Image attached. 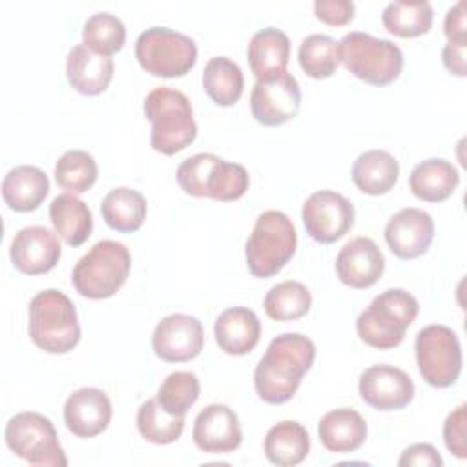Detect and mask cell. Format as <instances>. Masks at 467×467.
I'll list each match as a JSON object with an SVG mask.
<instances>
[{"label":"cell","mask_w":467,"mask_h":467,"mask_svg":"<svg viewBox=\"0 0 467 467\" xmlns=\"http://www.w3.org/2000/svg\"><path fill=\"white\" fill-rule=\"evenodd\" d=\"M202 88L217 106H234L243 95V71L228 57H213L204 66Z\"/></svg>","instance_id":"cell-31"},{"label":"cell","mask_w":467,"mask_h":467,"mask_svg":"<svg viewBox=\"0 0 467 467\" xmlns=\"http://www.w3.org/2000/svg\"><path fill=\"white\" fill-rule=\"evenodd\" d=\"M126 42V27L122 20L111 13L91 15L82 29V44L97 55L111 57L120 51Z\"/></svg>","instance_id":"cell-35"},{"label":"cell","mask_w":467,"mask_h":467,"mask_svg":"<svg viewBox=\"0 0 467 467\" xmlns=\"http://www.w3.org/2000/svg\"><path fill=\"white\" fill-rule=\"evenodd\" d=\"M9 451L36 467H66L67 458L51 420L40 412L26 410L9 418L4 432Z\"/></svg>","instance_id":"cell-10"},{"label":"cell","mask_w":467,"mask_h":467,"mask_svg":"<svg viewBox=\"0 0 467 467\" xmlns=\"http://www.w3.org/2000/svg\"><path fill=\"white\" fill-rule=\"evenodd\" d=\"M398 465H427V467H441L443 460L440 456V452L434 449V445L431 443H414L410 447H407L400 460Z\"/></svg>","instance_id":"cell-42"},{"label":"cell","mask_w":467,"mask_h":467,"mask_svg":"<svg viewBox=\"0 0 467 467\" xmlns=\"http://www.w3.org/2000/svg\"><path fill=\"white\" fill-rule=\"evenodd\" d=\"M432 18L434 11L429 2H390L381 15L385 29L400 38L425 35L432 26Z\"/></svg>","instance_id":"cell-32"},{"label":"cell","mask_w":467,"mask_h":467,"mask_svg":"<svg viewBox=\"0 0 467 467\" xmlns=\"http://www.w3.org/2000/svg\"><path fill=\"white\" fill-rule=\"evenodd\" d=\"M317 434L327 451L354 452L365 443L367 423L354 409H334L319 420Z\"/></svg>","instance_id":"cell-23"},{"label":"cell","mask_w":467,"mask_h":467,"mask_svg":"<svg viewBox=\"0 0 467 467\" xmlns=\"http://www.w3.org/2000/svg\"><path fill=\"white\" fill-rule=\"evenodd\" d=\"M192 438L208 454H226L241 445L243 431L234 409L223 403L206 405L193 421Z\"/></svg>","instance_id":"cell-17"},{"label":"cell","mask_w":467,"mask_h":467,"mask_svg":"<svg viewBox=\"0 0 467 467\" xmlns=\"http://www.w3.org/2000/svg\"><path fill=\"white\" fill-rule=\"evenodd\" d=\"M301 69L312 78H328L339 66V44L327 35H308L297 51Z\"/></svg>","instance_id":"cell-36"},{"label":"cell","mask_w":467,"mask_h":467,"mask_svg":"<svg viewBox=\"0 0 467 467\" xmlns=\"http://www.w3.org/2000/svg\"><path fill=\"white\" fill-rule=\"evenodd\" d=\"M144 115L151 122V148L162 155H175L197 137L188 97L173 88L159 86L144 99Z\"/></svg>","instance_id":"cell-2"},{"label":"cell","mask_w":467,"mask_h":467,"mask_svg":"<svg viewBox=\"0 0 467 467\" xmlns=\"http://www.w3.org/2000/svg\"><path fill=\"white\" fill-rule=\"evenodd\" d=\"M314 359L316 347L310 337L299 332H286L274 337L254 372L257 396L270 405L288 401L297 392Z\"/></svg>","instance_id":"cell-1"},{"label":"cell","mask_w":467,"mask_h":467,"mask_svg":"<svg viewBox=\"0 0 467 467\" xmlns=\"http://www.w3.org/2000/svg\"><path fill=\"white\" fill-rule=\"evenodd\" d=\"M113 416L108 394L95 387H82L69 394L64 403V423L78 438L99 436Z\"/></svg>","instance_id":"cell-20"},{"label":"cell","mask_w":467,"mask_h":467,"mask_svg":"<svg viewBox=\"0 0 467 467\" xmlns=\"http://www.w3.org/2000/svg\"><path fill=\"white\" fill-rule=\"evenodd\" d=\"M215 341L224 354L244 356L255 348L261 337V323L254 310L232 306L215 319Z\"/></svg>","instance_id":"cell-21"},{"label":"cell","mask_w":467,"mask_h":467,"mask_svg":"<svg viewBox=\"0 0 467 467\" xmlns=\"http://www.w3.org/2000/svg\"><path fill=\"white\" fill-rule=\"evenodd\" d=\"M135 58L140 67L162 78L186 75L197 62L193 38L170 27H150L135 42Z\"/></svg>","instance_id":"cell-9"},{"label":"cell","mask_w":467,"mask_h":467,"mask_svg":"<svg viewBox=\"0 0 467 467\" xmlns=\"http://www.w3.org/2000/svg\"><path fill=\"white\" fill-rule=\"evenodd\" d=\"M175 177L184 193L223 202L241 199L250 186V177L243 164L228 162L213 153L188 157L179 164Z\"/></svg>","instance_id":"cell-5"},{"label":"cell","mask_w":467,"mask_h":467,"mask_svg":"<svg viewBox=\"0 0 467 467\" xmlns=\"http://www.w3.org/2000/svg\"><path fill=\"white\" fill-rule=\"evenodd\" d=\"M434 239V221L420 208H403L385 226V241L400 259L423 255Z\"/></svg>","instance_id":"cell-18"},{"label":"cell","mask_w":467,"mask_h":467,"mask_svg":"<svg viewBox=\"0 0 467 467\" xmlns=\"http://www.w3.org/2000/svg\"><path fill=\"white\" fill-rule=\"evenodd\" d=\"M317 20L328 26H345L354 18V2L350 0H317L314 4Z\"/></svg>","instance_id":"cell-40"},{"label":"cell","mask_w":467,"mask_h":467,"mask_svg":"<svg viewBox=\"0 0 467 467\" xmlns=\"http://www.w3.org/2000/svg\"><path fill=\"white\" fill-rule=\"evenodd\" d=\"M310 290L303 283L292 279L274 285L263 301L266 316L274 321H296L310 310Z\"/></svg>","instance_id":"cell-33"},{"label":"cell","mask_w":467,"mask_h":467,"mask_svg":"<svg viewBox=\"0 0 467 467\" xmlns=\"http://www.w3.org/2000/svg\"><path fill=\"white\" fill-rule=\"evenodd\" d=\"M465 51H467V44H445L443 51H441V60L443 66L458 75V77H465L467 75V66H465Z\"/></svg>","instance_id":"cell-43"},{"label":"cell","mask_w":467,"mask_h":467,"mask_svg":"<svg viewBox=\"0 0 467 467\" xmlns=\"http://www.w3.org/2000/svg\"><path fill=\"white\" fill-rule=\"evenodd\" d=\"M467 405L462 403L456 407L443 423V441L451 454H454L460 460L467 458Z\"/></svg>","instance_id":"cell-39"},{"label":"cell","mask_w":467,"mask_h":467,"mask_svg":"<svg viewBox=\"0 0 467 467\" xmlns=\"http://www.w3.org/2000/svg\"><path fill=\"white\" fill-rule=\"evenodd\" d=\"M306 234L321 244H332L347 235L354 224V204L337 192H314L301 212Z\"/></svg>","instance_id":"cell-12"},{"label":"cell","mask_w":467,"mask_h":467,"mask_svg":"<svg viewBox=\"0 0 467 467\" xmlns=\"http://www.w3.org/2000/svg\"><path fill=\"white\" fill-rule=\"evenodd\" d=\"M49 219L58 237L69 246H80L93 230V217L88 204L75 193H60L49 204Z\"/></svg>","instance_id":"cell-26"},{"label":"cell","mask_w":467,"mask_h":467,"mask_svg":"<svg viewBox=\"0 0 467 467\" xmlns=\"http://www.w3.org/2000/svg\"><path fill=\"white\" fill-rule=\"evenodd\" d=\"M361 400L378 410H398L407 407L414 398L410 376L392 365H372L359 376Z\"/></svg>","instance_id":"cell-15"},{"label":"cell","mask_w":467,"mask_h":467,"mask_svg":"<svg viewBox=\"0 0 467 467\" xmlns=\"http://www.w3.org/2000/svg\"><path fill=\"white\" fill-rule=\"evenodd\" d=\"M201 392L199 378L188 370H177L166 376L157 390V401L173 416H184L197 401Z\"/></svg>","instance_id":"cell-38"},{"label":"cell","mask_w":467,"mask_h":467,"mask_svg":"<svg viewBox=\"0 0 467 467\" xmlns=\"http://www.w3.org/2000/svg\"><path fill=\"white\" fill-rule=\"evenodd\" d=\"M97 175V162L84 150H69L55 164V181L67 193L88 192L95 184Z\"/></svg>","instance_id":"cell-37"},{"label":"cell","mask_w":467,"mask_h":467,"mask_svg":"<svg viewBox=\"0 0 467 467\" xmlns=\"http://www.w3.org/2000/svg\"><path fill=\"white\" fill-rule=\"evenodd\" d=\"M339 44V62L356 78L370 86H389L403 69L401 49L387 40L363 31L347 33Z\"/></svg>","instance_id":"cell-8"},{"label":"cell","mask_w":467,"mask_h":467,"mask_svg":"<svg viewBox=\"0 0 467 467\" xmlns=\"http://www.w3.org/2000/svg\"><path fill=\"white\" fill-rule=\"evenodd\" d=\"M49 193V179L36 166H15L2 181V197L15 212L36 210Z\"/></svg>","instance_id":"cell-25"},{"label":"cell","mask_w":467,"mask_h":467,"mask_svg":"<svg viewBox=\"0 0 467 467\" xmlns=\"http://www.w3.org/2000/svg\"><path fill=\"white\" fill-rule=\"evenodd\" d=\"M297 246V234L286 213L279 210L263 212L246 241L244 255L248 272L266 279L283 270Z\"/></svg>","instance_id":"cell-6"},{"label":"cell","mask_w":467,"mask_h":467,"mask_svg":"<svg viewBox=\"0 0 467 467\" xmlns=\"http://www.w3.org/2000/svg\"><path fill=\"white\" fill-rule=\"evenodd\" d=\"M62 248L57 234L44 226H26L11 241L9 257L13 266L26 275H40L57 266Z\"/></svg>","instance_id":"cell-16"},{"label":"cell","mask_w":467,"mask_h":467,"mask_svg":"<svg viewBox=\"0 0 467 467\" xmlns=\"http://www.w3.org/2000/svg\"><path fill=\"white\" fill-rule=\"evenodd\" d=\"M458 182V170L449 161L436 157L421 161L409 175L410 192L425 202H441L449 199Z\"/></svg>","instance_id":"cell-27"},{"label":"cell","mask_w":467,"mask_h":467,"mask_svg":"<svg viewBox=\"0 0 467 467\" xmlns=\"http://www.w3.org/2000/svg\"><path fill=\"white\" fill-rule=\"evenodd\" d=\"M66 75L75 91L93 97L108 89L113 78V60L93 53L84 44H77L67 53Z\"/></svg>","instance_id":"cell-22"},{"label":"cell","mask_w":467,"mask_h":467,"mask_svg":"<svg viewBox=\"0 0 467 467\" xmlns=\"http://www.w3.org/2000/svg\"><path fill=\"white\" fill-rule=\"evenodd\" d=\"M416 363L425 383L445 389L456 383L462 372V347L452 328L427 325L416 336Z\"/></svg>","instance_id":"cell-11"},{"label":"cell","mask_w":467,"mask_h":467,"mask_svg":"<svg viewBox=\"0 0 467 467\" xmlns=\"http://www.w3.org/2000/svg\"><path fill=\"white\" fill-rule=\"evenodd\" d=\"M137 429L140 436L155 445H168L181 438L184 416L168 414L157 398L144 401L137 410Z\"/></svg>","instance_id":"cell-34"},{"label":"cell","mask_w":467,"mask_h":467,"mask_svg":"<svg viewBox=\"0 0 467 467\" xmlns=\"http://www.w3.org/2000/svg\"><path fill=\"white\" fill-rule=\"evenodd\" d=\"M310 451V436L297 421H279L265 436V456L277 467H294L301 463Z\"/></svg>","instance_id":"cell-29"},{"label":"cell","mask_w":467,"mask_h":467,"mask_svg":"<svg viewBox=\"0 0 467 467\" xmlns=\"http://www.w3.org/2000/svg\"><path fill=\"white\" fill-rule=\"evenodd\" d=\"M27 330L31 341L47 354H67L80 341V325L73 301L60 290L38 292L29 303Z\"/></svg>","instance_id":"cell-3"},{"label":"cell","mask_w":467,"mask_h":467,"mask_svg":"<svg viewBox=\"0 0 467 467\" xmlns=\"http://www.w3.org/2000/svg\"><path fill=\"white\" fill-rule=\"evenodd\" d=\"M130 268L131 255L126 244L102 239L78 259L71 272V283L82 297L106 299L122 288Z\"/></svg>","instance_id":"cell-7"},{"label":"cell","mask_w":467,"mask_h":467,"mask_svg":"<svg viewBox=\"0 0 467 467\" xmlns=\"http://www.w3.org/2000/svg\"><path fill=\"white\" fill-rule=\"evenodd\" d=\"M151 347L155 356L166 363L190 361L197 358L204 347V328L193 316L170 314L157 323Z\"/></svg>","instance_id":"cell-14"},{"label":"cell","mask_w":467,"mask_h":467,"mask_svg":"<svg viewBox=\"0 0 467 467\" xmlns=\"http://www.w3.org/2000/svg\"><path fill=\"white\" fill-rule=\"evenodd\" d=\"M385 270V257L370 237L348 241L336 257V274L350 288H370L379 281Z\"/></svg>","instance_id":"cell-19"},{"label":"cell","mask_w":467,"mask_h":467,"mask_svg":"<svg viewBox=\"0 0 467 467\" xmlns=\"http://www.w3.org/2000/svg\"><path fill=\"white\" fill-rule=\"evenodd\" d=\"M100 212L104 217V223L120 234H130L137 232L148 212L146 199L140 192L128 188V186H119L111 190L100 204Z\"/></svg>","instance_id":"cell-30"},{"label":"cell","mask_w":467,"mask_h":467,"mask_svg":"<svg viewBox=\"0 0 467 467\" xmlns=\"http://www.w3.org/2000/svg\"><path fill=\"white\" fill-rule=\"evenodd\" d=\"M290 40L277 27L257 31L248 44V64L257 80H266L286 71Z\"/></svg>","instance_id":"cell-24"},{"label":"cell","mask_w":467,"mask_h":467,"mask_svg":"<svg viewBox=\"0 0 467 467\" xmlns=\"http://www.w3.org/2000/svg\"><path fill=\"white\" fill-rule=\"evenodd\" d=\"M443 33L449 44H467V24H465V0L456 2L445 15Z\"/></svg>","instance_id":"cell-41"},{"label":"cell","mask_w":467,"mask_h":467,"mask_svg":"<svg viewBox=\"0 0 467 467\" xmlns=\"http://www.w3.org/2000/svg\"><path fill=\"white\" fill-rule=\"evenodd\" d=\"M301 106V89L288 71L257 80L250 93L252 117L263 126H281L292 120Z\"/></svg>","instance_id":"cell-13"},{"label":"cell","mask_w":467,"mask_h":467,"mask_svg":"<svg viewBox=\"0 0 467 467\" xmlns=\"http://www.w3.org/2000/svg\"><path fill=\"white\" fill-rule=\"evenodd\" d=\"M420 312L418 299L403 288H389L376 296L358 316L356 332L368 347L389 350L398 347Z\"/></svg>","instance_id":"cell-4"},{"label":"cell","mask_w":467,"mask_h":467,"mask_svg":"<svg viewBox=\"0 0 467 467\" xmlns=\"http://www.w3.org/2000/svg\"><path fill=\"white\" fill-rule=\"evenodd\" d=\"M400 175V164L385 150H370L361 153L352 166V182L367 195L389 193Z\"/></svg>","instance_id":"cell-28"}]
</instances>
